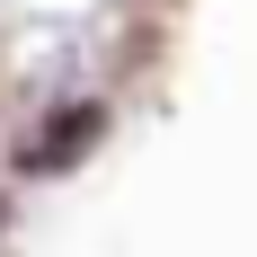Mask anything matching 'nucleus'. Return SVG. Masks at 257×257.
Segmentation results:
<instances>
[{
  "mask_svg": "<svg viewBox=\"0 0 257 257\" xmlns=\"http://www.w3.org/2000/svg\"><path fill=\"white\" fill-rule=\"evenodd\" d=\"M98 133V106H62L45 124V151H36V169H62V160H80V142Z\"/></svg>",
  "mask_w": 257,
  "mask_h": 257,
  "instance_id": "obj_1",
  "label": "nucleus"
}]
</instances>
